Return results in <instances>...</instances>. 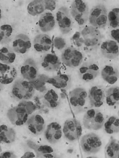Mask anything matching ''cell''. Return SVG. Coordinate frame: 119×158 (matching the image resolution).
Masks as SVG:
<instances>
[{"mask_svg":"<svg viewBox=\"0 0 119 158\" xmlns=\"http://www.w3.org/2000/svg\"><path fill=\"white\" fill-rule=\"evenodd\" d=\"M102 39V35L98 29L90 26L85 27L80 33L75 35L73 40L77 45H83L86 50H91L97 47Z\"/></svg>","mask_w":119,"mask_h":158,"instance_id":"obj_1","label":"cell"},{"mask_svg":"<svg viewBox=\"0 0 119 158\" xmlns=\"http://www.w3.org/2000/svg\"><path fill=\"white\" fill-rule=\"evenodd\" d=\"M34 85L25 79L18 80L14 83L11 90L13 98L18 101H25L31 99L35 93Z\"/></svg>","mask_w":119,"mask_h":158,"instance_id":"obj_2","label":"cell"},{"mask_svg":"<svg viewBox=\"0 0 119 158\" xmlns=\"http://www.w3.org/2000/svg\"><path fill=\"white\" fill-rule=\"evenodd\" d=\"M32 106L30 104L23 103L10 110L8 116L11 122L16 126L24 124L32 112L33 109Z\"/></svg>","mask_w":119,"mask_h":158,"instance_id":"obj_3","label":"cell"},{"mask_svg":"<svg viewBox=\"0 0 119 158\" xmlns=\"http://www.w3.org/2000/svg\"><path fill=\"white\" fill-rule=\"evenodd\" d=\"M108 12L106 6L99 4L90 10L88 22L92 26L97 29L105 28L108 23Z\"/></svg>","mask_w":119,"mask_h":158,"instance_id":"obj_4","label":"cell"},{"mask_svg":"<svg viewBox=\"0 0 119 158\" xmlns=\"http://www.w3.org/2000/svg\"><path fill=\"white\" fill-rule=\"evenodd\" d=\"M70 11L72 18L79 25H84L88 22L90 11L85 1H74L71 5Z\"/></svg>","mask_w":119,"mask_h":158,"instance_id":"obj_5","label":"cell"},{"mask_svg":"<svg viewBox=\"0 0 119 158\" xmlns=\"http://www.w3.org/2000/svg\"><path fill=\"white\" fill-rule=\"evenodd\" d=\"M82 53L77 48L72 47L66 48L63 52L61 59L67 66L75 68L80 66L83 60Z\"/></svg>","mask_w":119,"mask_h":158,"instance_id":"obj_6","label":"cell"},{"mask_svg":"<svg viewBox=\"0 0 119 158\" xmlns=\"http://www.w3.org/2000/svg\"><path fill=\"white\" fill-rule=\"evenodd\" d=\"M56 20L62 33L64 34H69L72 30L73 21L70 11L67 7L60 8L56 15Z\"/></svg>","mask_w":119,"mask_h":158,"instance_id":"obj_7","label":"cell"},{"mask_svg":"<svg viewBox=\"0 0 119 158\" xmlns=\"http://www.w3.org/2000/svg\"><path fill=\"white\" fill-rule=\"evenodd\" d=\"M101 144V141L99 137L94 134L84 136L81 141L83 149L88 153H95L98 151Z\"/></svg>","mask_w":119,"mask_h":158,"instance_id":"obj_8","label":"cell"},{"mask_svg":"<svg viewBox=\"0 0 119 158\" xmlns=\"http://www.w3.org/2000/svg\"><path fill=\"white\" fill-rule=\"evenodd\" d=\"M79 75L82 80L86 82L94 80L99 73L98 65L93 62H87L83 64L80 67Z\"/></svg>","mask_w":119,"mask_h":158,"instance_id":"obj_9","label":"cell"},{"mask_svg":"<svg viewBox=\"0 0 119 158\" xmlns=\"http://www.w3.org/2000/svg\"><path fill=\"white\" fill-rule=\"evenodd\" d=\"M17 76V70L14 67L0 62V84L4 85L11 84Z\"/></svg>","mask_w":119,"mask_h":158,"instance_id":"obj_10","label":"cell"},{"mask_svg":"<svg viewBox=\"0 0 119 158\" xmlns=\"http://www.w3.org/2000/svg\"><path fill=\"white\" fill-rule=\"evenodd\" d=\"M20 72L25 80L29 81L35 80L38 75V69L36 62L31 59L27 60L21 67Z\"/></svg>","mask_w":119,"mask_h":158,"instance_id":"obj_11","label":"cell"},{"mask_svg":"<svg viewBox=\"0 0 119 158\" xmlns=\"http://www.w3.org/2000/svg\"><path fill=\"white\" fill-rule=\"evenodd\" d=\"M100 50L105 57L109 59H115L119 54L118 43L113 40H106L101 44Z\"/></svg>","mask_w":119,"mask_h":158,"instance_id":"obj_12","label":"cell"},{"mask_svg":"<svg viewBox=\"0 0 119 158\" xmlns=\"http://www.w3.org/2000/svg\"><path fill=\"white\" fill-rule=\"evenodd\" d=\"M26 123L29 130L34 135L41 134L44 129L45 121L40 115L36 114L32 115L29 118Z\"/></svg>","mask_w":119,"mask_h":158,"instance_id":"obj_13","label":"cell"},{"mask_svg":"<svg viewBox=\"0 0 119 158\" xmlns=\"http://www.w3.org/2000/svg\"><path fill=\"white\" fill-rule=\"evenodd\" d=\"M31 46V44L29 38L24 34L18 35L13 42L14 51L19 54L25 53L29 51Z\"/></svg>","mask_w":119,"mask_h":158,"instance_id":"obj_14","label":"cell"},{"mask_svg":"<svg viewBox=\"0 0 119 158\" xmlns=\"http://www.w3.org/2000/svg\"><path fill=\"white\" fill-rule=\"evenodd\" d=\"M61 126L56 122L49 124L45 132L47 140L51 143H55L60 139L62 135Z\"/></svg>","mask_w":119,"mask_h":158,"instance_id":"obj_15","label":"cell"},{"mask_svg":"<svg viewBox=\"0 0 119 158\" xmlns=\"http://www.w3.org/2000/svg\"><path fill=\"white\" fill-rule=\"evenodd\" d=\"M61 62L56 55L49 53L45 55L42 59L41 65L46 71L54 72L57 70L60 67Z\"/></svg>","mask_w":119,"mask_h":158,"instance_id":"obj_16","label":"cell"},{"mask_svg":"<svg viewBox=\"0 0 119 158\" xmlns=\"http://www.w3.org/2000/svg\"><path fill=\"white\" fill-rule=\"evenodd\" d=\"M78 124L72 120H68L65 123L64 132L66 136L71 140H75L81 135V127Z\"/></svg>","mask_w":119,"mask_h":158,"instance_id":"obj_17","label":"cell"},{"mask_svg":"<svg viewBox=\"0 0 119 158\" xmlns=\"http://www.w3.org/2000/svg\"><path fill=\"white\" fill-rule=\"evenodd\" d=\"M52 41L50 37L46 35H37L34 41V47L39 52H44L48 51L51 48Z\"/></svg>","mask_w":119,"mask_h":158,"instance_id":"obj_18","label":"cell"},{"mask_svg":"<svg viewBox=\"0 0 119 158\" xmlns=\"http://www.w3.org/2000/svg\"><path fill=\"white\" fill-rule=\"evenodd\" d=\"M101 75L104 80L110 84H113L118 80V69L110 65L105 66L101 71Z\"/></svg>","mask_w":119,"mask_h":158,"instance_id":"obj_19","label":"cell"},{"mask_svg":"<svg viewBox=\"0 0 119 158\" xmlns=\"http://www.w3.org/2000/svg\"><path fill=\"white\" fill-rule=\"evenodd\" d=\"M55 22L53 15L46 13L41 17L39 22V27L43 32H47L52 30L55 27Z\"/></svg>","mask_w":119,"mask_h":158,"instance_id":"obj_20","label":"cell"},{"mask_svg":"<svg viewBox=\"0 0 119 158\" xmlns=\"http://www.w3.org/2000/svg\"><path fill=\"white\" fill-rule=\"evenodd\" d=\"M14 130L5 125L0 126V143H10L15 139Z\"/></svg>","mask_w":119,"mask_h":158,"instance_id":"obj_21","label":"cell"},{"mask_svg":"<svg viewBox=\"0 0 119 158\" xmlns=\"http://www.w3.org/2000/svg\"><path fill=\"white\" fill-rule=\"evenodd\" d=\"M16 55L14 50L9 47H4L0 50V61L2 63L10 64L14 63Z\"/></svg>","mask_w":119,"mask_h":158,"instance_id":"obj_22","label":"cell"},{"mask_svg":"<svg viewBox=\"0 0 119 158\" xmlns=\"http://www.w3.org/2000/svg\"><path fill=\"white\" fill-rule=\"evenodd\" d=\"M45 10L44 1H34L28 5L27 10L29 13L36 16L43 13Z\"/></svg>","mask_w":119,"mask_h":158,"instance_id":"obj_23","label":"cell"},{"mask_svg":"<svg viewBox=\"0 0 119 158\" xmlns=\"http://www.w3.org/2000/svg\"><path fill=\"white\" fill-rule=\"evenodd\" d=\"M119 100V89L117 87L111 88L106 92V102L110 106H113L118 104Z\"/></svg>","mask_w":119,"mask_h":158,"instance_id":"obj_24","label":"cell"},{"mask_svg":"<svg viewBox=\"0 0 119 158\" xmlns=\"http://www.w3.org/2000/svg\"><path fill=\"white\" fill-rule=\"evenodd\" d=\"M89 98L92 105L98 102H103L104 94L103 89L97 86L93 87L89 91Z\"/></svg>","mask_w":119,"mask_h":158,"instance_id":"obj_25","label":"cell"},{"mask_svg":"<svg viewBox=\"0 0 119 158\" xmlns=\"http://www.w3.org/2000/svg\"><path fill=\"white\" fill-rule=\"evenodd\" d=\"M13 32L12 27L5 24L0 27V44H5L9 42Z\"/></svg>","mask_w":119,"mask_h":158,"instance_id":"obj_26","label":"cell"},{"mask_svg":"<svg viewBox=\"0 0 119 158\" xmlns=\"http://www.w3.org/2000/svg\"><path fill=\"white\" fill-rule=\"evenodd\" d=\"M119 10L115 8L111 10L108 14V23L109 27L113 29L118 28L119 25Z\"/></svg>","mask_w":119,"mask_h":158,"instance_id":"obj_27","label":"cell"},{"mask_svg":"<svg viewBox=\"0 0 119 158\" xmlns=\"http://www.w3.org/2000/svg\"><path fill=\"white\" fill-rule=\"evenodd\" d=\"M58 95L53 89L48 91L44 96V102L48 106L53 108L58 104Z\"/></svg>","mask_w":119,"mask_h":158,"instance_id":"obj_28","label":"cell"},{"mask_svg":"<svg viewBox=\"0 0 119 158\" xmlns=\"http://www.w3.org/2000/svg\"><path fill=\"white\" fill-rule=\"evenodd\" d=\"M84 121H91L92 123L90 128H92L94 124L93 129H97L102 127L104 121V118L103 114L99 111H96L95 116L91 118L85 117Z\"/></svg>","mask_w":119,"mask_h":158,"instance_id":"obj_29","label":"cell"},{"mask_svg":"<svg viewBox=\"0 0 119 158\" xmlns=\"http://www.w3.org/2000/svg\"><path fill=\"white\" fill-rule=\"evenodd\" d=\"M38 151L40 153L44 154L51 153L53 152L52 148L48 145H42L40 146L38 149Z\"/></svg>","mask_w":119,"mask_h":158,"instance_id":"obj_30","label":"cell"},{"mask_svg":"<svg viewBox=\"0 0 119 158\" xmlns=\"http://www.w3.org/2000/svg\"><path fill=\"white\" fill-rule=\"evenodd\" d=\"M45 10L52 11L56 7V3L54 1H44Z\"/></svg>","mask_w":119,"mask_h":158,"instance_id":"obj_31","label":"cell"},{"mask_svg":"<svg viewBox=\"0 0 119 158\" xmlns=\"http://www.w3.org/2000/svg\"><path fill=\"white\" fill-rule=\"evenodd\" d=\"M110 35L113 40L119 44V31L118 28L113 29L111 31Z\"/></svg>","mask_w":119,"mask_h":158,"instance_id":"obj_32","label":"cell"},{"mask_svg":"<svg viewBox=\"0 0 119 158\" xmlns=\"http://www.w3.org/2000/svg\"><path fill=\"white\" fill-rule=\"evenodd\" d=\"M54 44L55 46L60 48H63L65 45L64 40L61 38H57L54 40Z\"/></svg>","mask_w":119,"mask_h":158,"instance_id":"obj_33","label":"cell"},{"mask_svg":"<svg viewBox=\"0 0 119 158\" xmlns=\"http://www.w3.org/2000/svg\"><path fill=\"white\" fill-rule=\"evenodd\" d=\"M14 155L10 152H4L0 155V158H9L15 157Z\"/></svg>","mask_w":119,"mask_h":158,"instance_id":"obj_34","label":"cell"},{"mask_svg":"<svg viewBox=\"0 0 119 158\" xmlns=\"http://www.w3.org/2000/svg\"><path fill=\"white\" fill-rule=\"evenodd\" d=\"M107 154L110 157H114L115 152L113 150L111 145L110 144L108 146L106 149Z\"/></svg>","mask_w":119,"mask_h":158,"instance_id":"obj_35","label":"cell"},{"mask_svg":"<svg viewBox=\"0 0 119 158\" xmlns=\"http://www.w3.org/2000/svg\"><path fill=\"white\" fill-rule=\"evenodd\" d=\"M70 102L72 105L74 107H78L77 99L76 97L72 94H71Z\"/></svg>","mask_w":119,"mask_h":158,"instance_id":"obj_36","label":"cell"},{"mask_svg":"<svg viewBox=\"0 0 119 158\" xmlns=\"http://www.w3.org/2000/svg\"><path fill=\"white\" fill-rule=\"evenodd\" d=\"M114 127H116L119 128V121L118 118L116 119L114 122L112 124Z\"/></svg>","mask_w":119,"mask_h":158,"instance_id":"obj_37","label":"cell"},{"mask_svg":"<svg viewBox=\"0 0 119 158\" xmlns=\"http://www.w3.org/2000/svg\"><path fill=\"white\" fill-rule=\"evenodd\" d=\"M113 124L109 121H107L105 124V128H111Z\"/></svg>","mask_w":119,"mask_h":158,"instance_id":"obj_38","label":"cell"},{"mask_svg":"<svg viewBox=\"0 0 119 158\" xmlns=\"http://www.w3.org/2000/svg\"><path fill=\"white\" fill-rule=\"evenodd\" d=\"M105 130L106 132L109 134H113L114 132L113 130L110 128H105Z\"/></svg>","mask_w":119,"mask_h":158,"instance_id":"obj_39","label":"cell"},{"mask_svg":"<svg viewBox=\"0 0 119 158\" xmlns=\"http://www.w3.org/2000/svg\"><path fill=\"white\" fill-rule=\"evenodd\" d=\"M116 118L113 116L111 117H110L108 121L110 122L111 123H112V124L114 122L115 120L116 119Z\"/></svg>","mask_w":119,"mask_h":158,"instance_id":"obj_40","label":"cell"},{"mask_svg":"<svg viewBox=\"0 0 119 158\" xmlns=\"http://www.w3.org/2000/svg\"><path fill=\"white\" fill-rule=\"evenodd\" d=\"M43 156H44L45 157H46V158H53V155H52L51 154V153L44 154V155H43Z\"/></svg>","mask_w":119,"mask_h":158,"instance_id":"obj_41","label":"cell"},{"mask_svg":"<svg viewBox=\"0 0 119 158\" xmlns=\"http://www.w3.org/2000/svg\"><path fill=\"white\" fill-rule=\"evenodd\" d=\"M2 16V11L1 9L0 8V20H1Z\"/></svg>","mask_w":119,"mask_h":158,"instance_id":"obj_42","label":"cell"}]
</instances>
